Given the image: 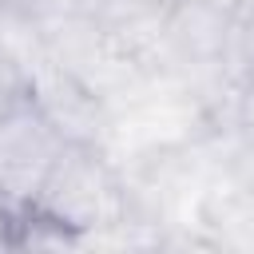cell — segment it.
<instances>
[{
	"label": "cell",
	"instance_id": "9c48e42d",
	"mask_svg": "<svg viewBox=\"0 0 254 254\" xmlns=\"http://www.w3.org/2000/svg\"><path fill=\"white\" fill-rule=\"evenodd\" d=\"M12 4H20V0H0V8H12Z\"/></svg>",
	"mask_w": 254,
	"mask_h": 254
},
{
	"label": "cell",
	"instance_id": "8992f818",
	"mask_svg": "<svg viewBox=\"0 0 254 254\" xmlns=\"http://www.w3.org/2000/svg\"><path fill=\"white\" fill-rule=\"evenodd\" d=\"M234 127L238 131H254V75L234 91Z\"/></svg>",
	"mask_w": 254,
	"mask_h": 254
},
{
	"label": "cell",
	"instance_id": "3957f363",
	"mask_svg": "<svg viewBox=\"0 0 254 254\" xmlns=\"http://www.w3.org/2000/svg\"><path fill=\"white\" fill-rule=\"evenodd\" d=\"M28 99L40 107V115L60 131L64 143H107L111 135V103L75 79L71 71L56 67L52 60L36 56L28 67Z\"/></svg>",
	"mask_w": 254,
	"mask_h": 254
},
{
	"label": "cell",
	"instance_id": "5b68a950",
	"mask_svg": "<svg viewBox=\"0 0 254 254\" xmlns=\"http://www.w3.org/2000/svg\"><path fill=\"white\" fill-rule=\"evenodd\" d=\"M218 71H222V83H226L230 91H238V87L254 75V12L234 8L230 28H226V40H222Z\"/></svg>",
	"mask_w": 254,
	"mask_h": 254
},
{
	"label": "cell",
	"instance_id": "ba28073f",
	"mask_svg": "<svg viewBox=\"0 0 254 254\" xmlns=\"http://www.w3.org/2000/svg\"><path fill=\"white\" fill-rule=\"evenodd\" d=\"M0 246H16V210L0 202Z\"/></svg>",
	"mask_w": 254,
	"mask_h": 254
},
{
	"label": "cell",
	"instance_id": "30bf717a",
	"mask_svg": "<svg viewBox=\"0 0 254 254\" xmlns=\"http://www.w3.org/2000/svg\"><path fill=\"white\" fill-rule=\"evenodd\" d=\"M167 4H175V0H167Z\"/></svg>",
	"mask_w": 254,
	"mask_h": 254
},
{
	"label": "cell",
	"instance_id": "6da1fadb",
	"mask_svg": "<svg viewBox=\"0 0 254 254\" xmlns=\"http://www.w3.org/2000/svg\"><path fill=\"white\" fill-rule=\"evenodd\" d=\"M36 222L52 226L67 242H83L95 230L123 226L131 214V190L119 179L107 147L99 143H64L52 171L40 183L32 206H24Z\"/></svg>",
	"mask_w": 254,
	"mask_h": 254
},
{
	"label": "cell",
	"instance_id": "52a82bcc",
	"mask_svg": "<svg viewBox=\"0 0 254 254\" xmlns=\"http://www.w3.org/2000/svg\"><path fill=\"white\" fill-rule=\"evenodd\" d=\"M20 8L32 16V20H44V16H64V12H79L83 0H20Z\"/></svg>",
	"mask_w": 254,
	"mask_h": 254
},
{
	"label": "cell",
	"instance_id": "7a4b0ae2",
	"mask_svg": "<svg viewBox=\"0 0 254 254\" xmlns=\"http://www.w3.org/2000/svg\"><path fill=\"white\" fill-rule=\"evenodd\" d=\"M64 151L60 131L40 115V107L24 95L0 111V202L24 210L36 202L44 175Z\"/></svg>",
	"mask_w": 254,
	"mask_h": 254
},
{
	"label": "cell",
	"instance_id": "277c9868",
	"mask_svg": "<svg viewBox=\"0 0 254 254\" xmlns=\"http://www.w3.org/2000/svg\"><path fill=\"white\" fill-rule=\"evenodd\" d=\"M79 12L99 20L111 36H119L147 64L151 48H155V36H159V24H163V12H167V0H83Z\"/></svg>",
	"mask_w": 254,
	"mask_h": 254
}]
</instances>
